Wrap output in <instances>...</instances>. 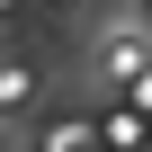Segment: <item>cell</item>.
<instances>
[{"label":"cell","instance_id":"cell-1","mask_svg":"<svg viewBox=\"0 0 152 152\" xmlns=\"http://www.w3.org/2000/svg\"><path fill=\"white\" fill-rule=\"evenodd\" d=\"M27 99H36V72L27 63H0V107H27Z\"/></svg>","mask_w":152,"mask_h":152},{"label":"cell","instance_id":"cell-2","mask_svg":"<svg viewBox=\"0 0 152 152\" xmlns=\"http://www.w3.org/2000/svg\"><path fill=\"white\" fill-rule=\"evenodd\" d=\"M45 152H90V125H54V134H45Z\"/></svg>","mask_w":152,"mask_h":152},{"label":"cell","instance_id":"cell-3","mask_svg":"<svg viewBox=\"0 0 152 152\" xmlns=\"http://www.w3.org/2000/svg\"><path fill=\"white\" fill-rule=\"evenodd\" d=\"M143 9H152V0H143Z\"/></svg>","mask_w":152,"mask_h":152}]
</instances>
